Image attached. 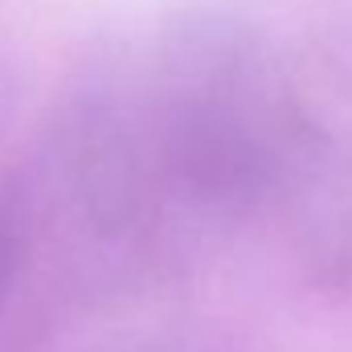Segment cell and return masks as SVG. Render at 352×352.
Masks as SVG:
<instances>
[{
  "label": "cell",
  "instance_id": "6da1fadb",
  "mask_svg": "<svg viewBox=\"0 0 352 352\" xmlns=\"http://www.w3.org/2000/svg\"><path fill=\"white\" fill-rule=\"evenodd\" d=\"M295 111L299 94L246 58L164 62L70 115L50 184L98 258L173 270L274 213Z\"/></svg>",
  "mask_w": 352,
  "mask_h": 352
},
{
  "label": "cell",
  "instance_id": "7a4b0ae2",
  "mask_svg": "<svg viewBox=\"0 0 352 352\" xmlns=\"http://www.w3.org/2000/svg\"><path fill=\"white\" fill-rule=\"evenodd\" d=\"M328 283L352 287V98H299L274 213Z\"/></svg>",
  "mask_w": 352,
  "mask_h": 352
},
{
  "label": "cell",
  "instance_id": "3957f363",
  "mask_svg": "<svg viewBox=\"0 0 352 352\" xmlns=\"http://www.w3.org/2000/svg\"><path fill=\"white\" fill-rule=\"evenodd\" d=\"M12 266H16V230H12L8 213L0 209V295H4V287L12 278Z\"/></svg>",
  "mask_w": 352,
  "mask_h": 352
}]
</instances>
